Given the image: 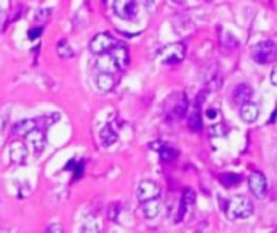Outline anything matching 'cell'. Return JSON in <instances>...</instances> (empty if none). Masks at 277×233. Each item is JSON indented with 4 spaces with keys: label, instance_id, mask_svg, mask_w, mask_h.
I'll list each match as a JSON object with an SVG mask.
<instances>
[{
    "label": "cell",
    "instance_id": "7402d4cb",
    "mask_svg": "<svg viewBox=\"0 0 277 233\" xmlns=\"http://www.w3.org/2000/svg\"><path fill=\"white\" fill-rule=\"evenodd\" d=\"M188 126H190L191 132H195V133L201 130V114H199L198 107L190 114V117H188Z\"/></svg>",
    "mask_w": 277,
    "mask_h": 233
},
{
    "label": "cell",
    "instance_id": "83f0119b",
    "mask_svg": "<svg viewBox=\"0 0 277 233\" xmlns=\"http://www.w3.org/2000/svg\"><path fill=\"white\" fill-rule=\"evenodd\" d=\"M206 115H208V118H211V120H214V118H217V115H219V112H217L216 109H208V110H206Z\"/></svg>",
    "mask_w": 277,
    "mask_h": 233
},
{
    "label": "cell",
    "instance_id": "44dd1931",
    "mask_svg": "<svg viewBox=\"0 0 277 233\" xmlns=\"http://www.w3.org/2000/svg\"><path fill=\"white\" fill-rule=\"evenodd\" d=\"M195 199H196V194H195V191H193L191 188H187V190L183 191V194H182V204H180V216H179V219H182L185 209L190 208L191 204L195 202Z\"/></svg>",
    "mask_w": 277,
    "mask_h": 233
},
{
    "label": "cell",
    "instance_id": "e0dca14e",
    "mask_svg": "<svg viewBox=\"0 0 277 233\" xmlns=\"http://www.w3.org/2000/svg\"><path fill=\"white\" fill-rule=\"evenodd\" d=\"M103 230V223H100L99 217L89 214L88 217H85L81 223V233H100Z\"/></svg>",
    "mask_w": 277,
    "mask_h": 233
},
{
    "label": "cell",
    "instance_id": "ba28073f",
    "mask_svg": "<svg viewBox=\"0 0 277 233\" xmlns=\"http://www.w3.org/2000/svg\"><path fill=\"white\" fill-rule=\"evenodd\" d=\"M248 185H250V190L253 193V196L258 199L266 198L267 194V178L261 172H253L248 178Z\"/></svg>",
    "mask_w": 277,
    "mask_h": 233
},
{
    "label": "cell",
    "instance_id": "30bf717a",
    "mask_svg": "<svg viewBox=\"0 0 277 233\" xmlns=\"http://www.w3.org/2000/svg\"><path fill=\"white\" fill-rule=\"evenodd\" d=\"M8 156L13 164H23L28 157V146L23 141H12L8 144Z\"/></svg>",
    "mask_w": 277,
    "mask_h": 233
},
{
    "label": "cell",
    "instance_id": "3957f363",
    "mask_svg": "<svg viewBox=\"0 0 277 233\" xmlns=\"http://www.w3.org/2000/svg\"><path fill=\"white\" fill-rule=\"evenodd\" d=\"M118 44L117 39H114L109 33H99L91 39L89 42V50L94 55H106L112 50Z\"/></svg>",
    "mask_w": 277,
    "mask_h": 233
},
{
    "label": "cell",
    "instance_id": "7a4b0ae2",
    "mask_svg": "<svg viewBox=\"0 0 277 233\" xmlns=\"http://www.w3.org/2000/svg\"><path fill=\"white\" fill-rule=\"evenodd\" d=\"M251 59L260 65L272 63L277 59V44L271 39L255 44L251 47Z\"/></svg>",
    "mask_w": 277,
    "mask_h": 233
},
{
    "label": "cell",
    "instance_id": "f546056e",
    "mask_svg": "<svg viewBox=\"0 0 277 233\" xmlns=\"http://www.w3.org/2000/svg\"><path fill=\"white\" fill-rule=\"evenodd\" d=\"M164 146H165V144L161 143V141H154V143H151V149H154V151H161V149H162Z\"/></svg>",
    "mask_w": 277,
    "mask_h": 233
},
{
    "label": "cell",
    "instance_id": "ac0fdd59",
    "mask_svg": "<svg viewBox=\"0 0 277 233\" xmlns=\"http://www.w3.org/2000/svg\"><path fill=\"white\" fill-rule=\"evenodd\" d=\"M99 138H100V143H103L106 147L114 146L118 141V135H117V132L110 125H106L103 130H100Z\"/></svg>",
    "mask_w": 277,
    "mask_h": 233
},
{
    "label": "cell",
    "instance_id": "5bb4252c",
    "mask_svg": "<svg viewBox=\"0 0 277 233\" xmlns=\"http://www.w3.org/2000/svg\"><path fill=\"white\" fill-rule=\"evenodd\" d=\"M96 85L99 88V91L103 92H109L112 91L115 86V78H114V73H107V71H100L96 78Z\"/></svg>",
    "mask_w": 277,
    "mask_h": 233
},
{
    "label": "cell",
    "instance_id": "9a60e30c",
    "mask_svg": "<svg viewBox=\"0 0 277 233\" xmlns=\"http://www.w3.org/2000/svg\"><path fill=\"white\" fill-rule=\"evenodd\" d=\"M38 128V120L34 118H24V120H20L15 126H13V133L20 135V136H28L33 130Z\"/></svg>",
    "mask_w": 277,
    "mask_h": 233
},
{
    "label": "cell",
    "instance_id": "5b68a950",
    "mask_svg": "<svg viewBox=\"0 0 277 233\" xmlns=\"http://www.w3.org/2000/svg\"><path fill=\"white\" fill-rule=\"evenodd\" d=\"M114 12L122 20L133 21L138 16V2L136 0H114Z\"/></svg>",
    "mask_w": 277,
    "mask_h": 233
},
{
    "label": "cell",
    "instance_id": "7c38bea8",
    "mask_svg": "<svg viewBox=\"0 0 277 233\" xmlns=\"http://www.w3.org/2000/svg\"><path fill=\"white\" fill-rule=\"evenodd\" d=\"M240 117H242L245 123H255L258 117H260V107L253 104L251 100L246 102V104L240 106Z\"/></svg>",
    "mask_w": 277,
    "mask_h": 233
},
{
    "label": "cell",
    "instance_id": "52a82bcc",
    "mask_svg": "<svg viewBox=\"0 0 277 233\" xmlns=\"http://www.w3.org/2000/svg\"><path fill=\"white\" fill-rule=\"evenodd\" d=\"M173 104L167 106V117L170 120H179L182 118L185 114H187L188 109V97L183 94V92H177V94L172 96Z\"/></svg>",
    "mask_w": 277,
    "mask_h": 233
},
{
    "label": "cell",
    "instance_id": "d4e9b609",
    "mask_svg": "<svg viewBox=\"0 0 277 233\" xmlns=\"http://www.w3.org/2000/svg\"><path fill=\"white\" fill-rule=\"evenodd\" d=\"M118 212H120V204H118V202L110 204L109 209H107V217H109V220H117Z\"/></svg>",
    "mask_w": 277,
    "mask_h": 233
},
{
    "label": "cell",
    "instance_id": "2e32d148",
    "mask_svg": "<svg viewBox=\"0 0 277 233\" xmlns=\"http://www.w3.org/2000/svg\"><path fill=\"white\" fill-rule=\"evenodd\" d=\"M141 208H143V214L147 220L151 219H156L159 216L161 212V199L156 198V199H151V201H146V202H141Z\"/></svg>",
    "mask_w": 277,
    "mask_h": 233
},
{
    "label": "cell",
    "instance_id": "d6986e66",
    "mask_svg": "<svg viewBox=\"0 0 277 233\" xmlns=\"http://www.w3.org/2000/svg\"><path fill=\"white\" fill-rule=\"evenodd\" d=\"M99 60H97V67L100 71H107V73H114L117 71V65L114 62V59L110 57V54H106V55H99Z\"/></svg>",
    "mask_w": 277,
    "mask_h": 233
},
{
    "label": "cell",
    "instance_id": "9c48e42d",
    "mask_svg": "<svg viewBox=\"0 0 277 233\" xmlns=\"http://www.w3.org/2000/svg\"><path fill=\"white\" fill-rule=\"evenodd\" d=\"M109 54H110V57L114 59L118 70H125L128 67V63H130V54H128V49L122 42H118Z\"/></svg>",
    "mask_w": 277,
    "mask_h": 233
},
{
    "label": "cell",
    "instance_id": "ffe728a7",
    "mask_svg": "<svg viewBox=\"0 0 277 233\" xmlns=\"http://www.w3.org/2000/svg\"><path fill=\"white\" fill-rule=\"evenodd\" d=\"M55 50H57V55L60 59H71L73 55H75V50H73V47L70 45V42L67 39H62L57 42V47H55Z\"/></svg>",
    "mask_w": 277,
    "mask_h": 233
},
{
    "label": "cell",
    "instance_id": "cb8c5ba5",
    "mask_svg": "<svg viewBox=\"0 0 277 233\" xmlns=\"http://www.w3.org/2000/svg\"><path fill=\"white\" fill-rule=\"evenodd\" d=\"M225 133H227V128H225V125H222V123L212 125V126L209 128V135H211V136H224Z\"/></svg>",
    "mask_w": 277,
    "mask_h": 233
},
{
    "label": "cell",
    "instance_id": "8fae6325",
    "mask_svg": "<svg viewBox=\"0 0 277 233\" xmlns=\"http://www.w3.org/2000/svg\"><path fill=\"white\" fill-rule=\"evenodd\" d=\"M26 143L33 147V151L36 154H39V152L44 151L45 144H47V139H45V135H44L42 130L36 128V130H33V132L26 136Z\"/></svg>",
    "mask_w": 277,
    "mask_h": 233
},
{
    "label": "cell",
    "instance_id": "277c9868",
    "mask_svg": "<svg viewBox=\"0 0 277 233\" xmlns=\"http://www.w3.org/2000/svg\"><path fill=\"white\" fill-rule=\"evenodd\" d=\"M185 54H187V47L182 42H173L162 49L159 60L164 65H177L185 59Z\"/></svg>",
    "mask_w": 277,
    "mask_h": 233
},
{
    "label": "cell",
    "instance_id": "6da1fadb",
    "mask_svg": "<svg viewBox=\"0 0 277 233\" xmlns=\"http://www.w3.org/2000/svg\"><path fill=\"white\" fill-rule=\"evenodd\" d=\"M255 208L250 198L243 196V194H237L229 201L225 208V216L229 220H238V219H248L251 217Z\"/></svg>",
    "mask_w": 277,
    "mask_h": 233
},
{
    "label": "cell",
    "instance_id": "4316f807",
    "mask_svg": "<svg viewBox=\"0 0 277 233\" xmlns=\"http://www.w3.org/2000/svg\"><path fill=\"white\" fill-rule=\"evenodd\" d=\"M41 34H42V28L39 26H34V28H31L30 31H28V37H30L31 41H36L38 37H41Z\"/></svg>",
    "mask_w": 277,
    "mask_h": 233
},
{
    "label": "cell",
    "instance_id": "8992f818",
    "mask_svg": "<svg viewBox=\"0 0 277 233\" xmlns=\"http://www.w3.org/2000/svg\"><path fill=\"white\" fill-rule=\"evenodd\" d=\"M159 194H161V186L153 180H144L136 188V198L140 202L156 199L159 198Z\"/></svg>",
    "mask_w": 277,
    "mask_h": 233
},
{
    "label": "cell",
    "instance_id": "4fadbf2b",
    "mask_svg": "<svg viewBox=\"0 0 277 233\" xmlns=\"http://www.w3.org/2000/svg\"><path fill=\"white\" fill-rule=\"evenodd\" d=\"M253 97V89L248 86V85H238L234 91V102L237 106H243L246 104V102H250Z\"/></svg>",
    "mask_w": 277,
    "mask_h": 233
},
{
    "label": "cell",
    "instance_id": "f1b7e54d",
    "mask_svg": "<svg viewBox=\"0 0 277 233\" xmlns=\"http://www.w3.org/2000/svg\"><path fill=\"white\" fill-rule=\"evenodd\" d=\"M271 83L274 86H277V65L272 68V71H271Z\"/></svg>",
    "mask_w": 277,
    "mask_h": 233
},
{
    "label": "cell",
    "instance_id": "484cf974",
    "mask_svg": "<svg viewBox=\"0 0 277 233\" xmlns=\"http://www.w3.org/2000/svg\"><path fill=\"white\" fill-rule=\"evenodd\" d=\"M44 233H65V230H63V225H62V223L54 222V223H51V225H49L47 228H45Z\"/></svg>",
    "mask_w": 277,
    "mask_h": 233
},
{
    "label": "cell",
    "instance_id": "603a6c76",
    "mask_svg": "<svg viewBox=\"0 0 277 233\" xmlns=\"http://www.w3.org/2000/svg\"><path fill=\"white\" fill-rule=\"evenodd\" d=\"M159 157H161L162 162H172L175 157H177V151H175V149H172V147L164 146L161 151H159Z\"/></svg>",
    "mask_w": 277,
    "mask_h": 233
}]
</instances>
